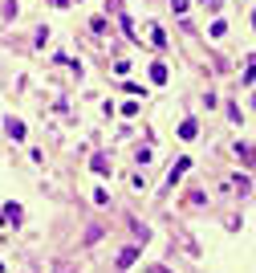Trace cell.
Listing matches in <instances>:
<instances>
[{
    "label": "cell",
    "instance_id": "3",
    "mask_svg": "<svg viewBox=\"0 0 256 273\" xmlns=\"http://www.w3.org/2000/svg\"><path fill=\"white\" fill-rule=\"evenodd\" d=\"M252 25H256V21H252Z\"/></svg>",
    "mask_w": 256,
    "mask_h": 273
},
{
    "label": "cell",
    "instance_id": "2",
    "mask_svg": "<svg viewBox=\"0 0 256 273\" xmlns=\"http://www.w3.org/2000/svg\"><path fill=\"white\" fill-rule=\"evenodd\" d=\"M134 257H139V249H126V253H122V257H118V265H122V269H126V265H130V261H134Z\"/></svg>",
    "mask_w": 256,
    "mask_h": 273
},
{
    "label": "cell",
    "instance_id": "1",
    "mask_svg": "<svg viewBox=\"0 0 256 273\" xmlns=\"http://www.w3.org/2000/svg\"><path fill=\"white\" fill-rule=\"evenodd\" d=\"M0 220H12V224H21V204H4V216Z\"/></svg>",
    "mask_w": 256,
    "mask_h": 273
}]
</instances>
